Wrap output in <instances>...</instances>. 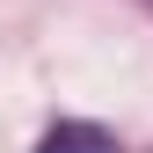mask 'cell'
<instances>
[{"instance_id":"obj_1","label":"cell","mask_w":153,"mask_h":153,"mask_svg":"<svg viewBox=\"0 0 153 153\" xmlns=\"http://www.w3.org/2000/svg\"><path fill=\"white\" fill-rule=\"evenodd\" d=\"M36 153H124V146H117V131H102V124H51Z\"/></svg>"}]
</instances>
